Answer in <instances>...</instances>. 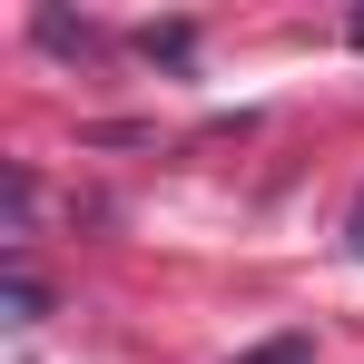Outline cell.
<instances>
[{
	"instance_id": "6da1fadb",
	"label": "cell",
	"mask_w": 364,
	"mask_h": 364,
	"mask_svg": "<svg viewBox=\"0 0 364 364\" xmlns=\"http://www.w3.org/2000/svg\"><path fill=\"white\" fill-rule=\"evenodd\" d=\"M40 40H50V50H99V30H89V20H60V10H40Z\"/></svg>"
},
{
	"instance_id": "7a4b0ae2",
	"label": "cell",
	"mask_w": 364,
	"mask_h": 364,
	"mask_svg": "<svg viewBox=\"0 0 364 364\" xmlns=\"http://www.w3.org/2000/svg\"><path fill=\"white\" fill-rule=\"evenodd\" d=\"M40 305H50V296H40V276L20 266V276H10V325H40Z\"/></svg>"
},
{
	"instance_id": "3957f363",
	"label": "cell",
	"mask_w": 364,
	"mask_h": 364,
	"mask_svg": "<svg viewBox=\"0 0 364 364\" xmlns=\"http://www.w3.org/2000/svg\"><path fill=\"white\" fill-rule=\"evenodd\" d=\"M237 364H305V335H276V345H256V355H237Z\"/></svg>"
},
{
	"instance_id": "277c9868",
	"label": "cell",
	"mask_w": 364,
	"mask_h": 364,
	"mask_svg": "<svg viewBox=\"0 0 364 364\" xmlns=\"http://www.w3.org/2000/svg\"><path fill=\"white\" fill-rule=\"evenodd\" d=\"M345 246H355V256H364V197H355V217H345Z\"/></svg>"
},
{
	"instance_id": "5b68a950",
	"label": "cell",
	"mask_w": 364,
	"mask_h": 364,
	"mask_svg": "<svg viewBox=\"0 0 364 364\" xmlns=\"http://www.w3.org/2000/svg\"><path fill=\"white\" fill-rule=\"evenodd\" d=\"M355 50H364V10H355Z\"/></svg>"
}]
</instances>
